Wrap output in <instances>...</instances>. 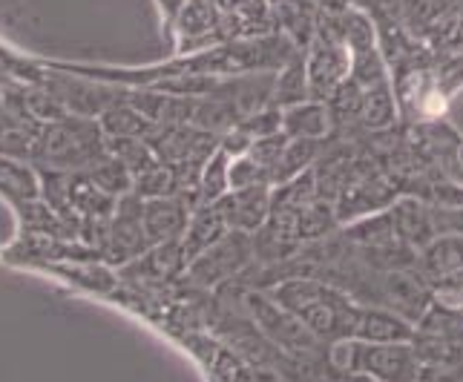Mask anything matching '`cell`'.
I'll use <instances>...</instances> for the list:
<instances>
[{
	"label": "cell",
	"instance_id": "7c38bea8",
	"mask_svg": "<svg viewBox=\"0 0 463 382\" xmlns=\"http://www.w3.org/2000/svg\"><path fill=\"white\" fill-rule=\"evenodd\" d=\"M323 150V141H308V138H288L279 162L270 167V187L288 184L291 179L302 176L306 170H311Z\"/></svg>",
	"mask_w": 463,
	"mask_h": 382
},
{
	"label": "cell",
	"instance_id": "52a82bcc",
	"mask_svg": "<svg viewBox=\"0 0 463 382\" xmlns=\"http://www.w3.org/2000/svg\"><path fill=\"white\" fill-rule=\"evenodd\" d=\"M411 337H414V325L406 322L401 313L380 308V305L357 308L351 340H357V342H411Z\"/></svg>",
	"mask_w": 463,
	"mask_h": 382
},
{
	"label": "cell",
	"instance_id": "5bb4252c",
	"mask_svg": "<svg viewBox=\"0 0 463 382\" xmlns=\"http://www.w3.org/2000/svg\"><path fill=\"white\" fill-rule=\"evenodd\" d=\"M231 162H233V155L225 153L222 147H216L211 162H207L202 170L199 190H196V207L199 204H216L231 193Z\"/></svg>",
	"mask_w": 463,
	"mask_h": 382
},
{
	"label": "cell",
	"instance_id": "9c48e42d",
	"mask_svg": "<svg viewBox=\"0 0 463 382\" xmlns=\"http://www.w3.org/2000/svg\"><path fill=\"white\" fill-rule=\"evenodd\" d=\"M231 228L225 221V213H222V204H199L194 216H190L187 221V230L182 236V250H184V259L187 265L194 262L196 256H202V253L207 247H213L222 236H225Z\"/></svg>",
	"mask_w": 463,
	"mask_h": 382
},
{
	"label": "cell",
	"instance_id": "8992f818",
	"mask_svg": "<svg viewBox=\"0 0 463 382\" xmlns=\"http://www.w3.org/2000/svg\"><path fill=\"white\" fill-rule=\"evenodd\" d=\"M222 213L231 230L242 233H260L268 219H270V204H274V187L270 184H257V187H242L231 190V193L219 201Z\"/></svg>",
	"mask_w": 463,
	"mask_h": 382
},
{
	"label": "cell",
	"instance_id": "6da1fadb",
	"mask_svg": "<svg viewBox=\"0 0 463 382\" xmlns=\"http://www.w3.org/2000/svg\"><path fill=\"white\" fill-rule=\"evenodd\" d=\"M262 291H268L282 308H288L294 316H299L302 325L314 331L326 345L351 340L360 302L340 291L337 284L314 276H297V279H282L274 288H262Z\"/></svg>",
	"mask_w": 463,
	"mask_h": 382
},
{
	"label": "cell",
	"instance_id": "277c9868",
	"mask_svg": "<svg viewBox=\"0 0 463 382\" xmlns=\"http://www.w3.org/2000/svg\"><path fill=\"white\" fill-rule=\"evenodd\" d=\"M257 262L253 236L242 230H228L213 247L187 265V276L199 288H219L225 282H236L245 270Z\"/></svg>",
	"mask_w": 463,
	"mask_h": 382
},
{
	"label": "cell",
	"instance_id": "9a60e30c",
	"mask_svg": "<svg viewBox=\"0 0 463 382\" xmlns=\"http://www.w3.org/2000/svg\"><path fill=\"white\" fill-rule=\"evenodd\" d=\"M257 184H270L268 170L253 158L250 153L236 155L231 162V190H242V187H257Z\"/></svg>",
	"mask_w": 463,
	"mask_h": 382
},
{
	"label": "cell",
	"instance_id": "ba28073f",
	"mask_svg": "<svg viewBox=\"0 0 463 382\" xmlns=\"http://www.w3.org/2000/svg\"><path fill=\"white\" fill-rule=\"evenodd\" d=\"M418 270L432 288L443 279L463 274V236L460 233H440L432 245H426L420 250Z\"/></svg>",
	"mask_w": 463,
	"mask_h": 382
},
{
	"label": "cell",
	"instance_id": "8fae6325",
	"mask_svg": "<svg viewBox=\"0 0 463 382\" xmlns=\"http://www.w3.org/2000/svg\"><path fill=\"white\" fill-rule=\"evenodd\" d=\"M145 230L153 242H175L187 230V207L179 199H153L145 210Z\"/></svg>",
	"mask_w": 463,
	"mask_h": 382
},
{
	"label": "cell",
	"instance_id": "5b68a950",
	"mask_svg": "<svg viewBox=\"0 0 463 382\" xmlns=\"http://www.w3.org/2000/svg\"><path fill=\"white\" fill-rule=\"evenodd\" d=\"M392 221H394V230L397 238L403 245H409L411 250H423L426 245H432L435 238L440 236L438 230V216H435V204H429L420 196H397L394 204L389 207Z\"/></svg>",
	"mask_w": 463,
	"mask_h": 382
},
{
	"label": "cell",
	"instance_id": "30bf717a",
	"mask_svg": "<svg viewBox=\"0 0 463 382\" xmlns=\"http://www.w3.org/2000/svg\"><path fill=\"white\" fill-rule=\"evenodd\" d=\"M282 133L288 138H308L326 141L334 133V116L326 101H302L288 109H282Z\"/></svg>",
	"mask_w": 463,
	"mask_h": 382
},
{
	"label": "cell",
	"instance_id": "4fadbf2b",
	"mask_svg": "<svg viewBox=\"0 0 463 382\" xmlns=\"http://www.w3.org/2000/svg\"><path fill=\"white\" fill-rule=\"evenodd\" d=\"M308 72H306V50H297L291 55V61L277 72V81H274V107L279 109H288L294 104L308 101Z\"/></svg>",
	"mask_w": 463,
	"mask_h": 382
},
{
	"label": "cell",
	"instance_id": "7a4b0ae2",
	"mask_svg": "<svg viewBox=\"0 0 463 382\" xmlns=\"http://www.w3.org/2000/svg\"><path fill=\"white\" fill-rule=\"evenodd\" d=\"M334 368L363 374L374 382H418L423 362L411 342H337L331 345Z\"/></svg>",
	"mask_w": 463,
	"mask_h": 382
},
{
	"label": "cell",
	"instance_id": "2e32d148",
	"mask_svg": "<svg viewBox=\"0 0 463 382\" xmlns=\"http://www.w3.org/2000/svg\"><path fill=\"white\" fill-rule=\"evenodd\" d=\"M455 308H458V311H460V313H463V291H460V296H458V299H455Z\"/></svg>",
	"mask_w": 463,
	"mask_h": 382
},
{
	"label": "cell",
	"instance_id": "3957f363",
	"mask_svg": "<svg viewBox=\"0 0 463 382\" xmlns=\"http://www.w3.org/2000/svg\"><path fill=\"white\" fill-rule=\"evenodd\" d=\"M242 308L248 311L250 322L262 331L265 340H270L279 351L291 354L297 359H314L319 354V348L326 345L314 331L302 325L299 316H294L288 308H282L279 302L262 288L242 291Z\"/></svg>",
	"mask_w": 463,
	"mask_h": 382
}]
</instances>
